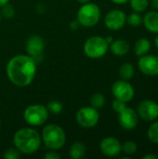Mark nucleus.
Wrapping results in <instances>:
<instances>
[{
	"label": "nucleus",
	"mask_w": 158,
	"mask_h": 159,
	"mask_svg": "<svg viewBox=\"0 0 158 159\" xmlns=\"http://www.w3.org/2000/svg\"><path fill=\"white\" fill-rule=\"evenodd\" d=\"M6 73L10 82L15 86L27 87L35 76L36 63L28 55H17L8 61Z\"/></svg>",
	"instance_id": "obj_1"
},
{
	"label": "nucleus",
	"mask_w": 158,
	"mask_h": 159,
	"mask_svg": "<svg viewBox=\"0 0 158 159\" xmlns=\"http://www.w3.org/2000/svg\"><path fill=\"white\" fill-rule=\"evenodd\" d=\"M42 139L39 133L31 128L20 129L13 137V143L16 149L24 155L35 153L41 145Z\"/></svg>",
	"instance_id": "obj_2"
},
{
	"label": "nucleus",
	"mask_w": 158,
	"mask_h": 159,
	"mask_svg": "<svg viewBox=\"0 0 158 159\" xmlns=\"http://www.w3.org/2000/svg\"><path fill=\"white\" fill-rule=\"evenodd\" d=\"M41 139L48 149L54 151L62 148L66 142L64 130L61 127L55 124L47 125L43 129Z\"/></svg>",
	"instance_id": "obj_3"
},
{
	"label": "nucleus",
	"mask_w": 158,
	"mask_h": 159,
	"mask_svg": "<svg viewBox=\"0 0 158 159\" xmlns=\"http://www.w3.org/2000/svg\"><path fill=\"white\" fill-rule=\"evenodd\" d=\"M101 9L100 7L94 3H86L81 6L77 12V20L80 25L85 27L95 26L101 19Z\"/></svg>",
	"instance_id": "obj_4"
},
{
	"label": "nucleus",
	"mask_w": 158,
	"mask_h": 159,
	"mask_svg": "<svg viewBox=\"0 0 158 159\" xmlns=\"http://www.w3.org/2000/svg\"><path fill=\"white\" fill-rule=\"evenodd\" d=\"M109 49V44L102 36H91L84 44V52L90 59L103 57Z\"/></svg>",
	"instance_id": "obj_5"
},
{
	"label": "nucleus",
	"mask_w": 158,
	"mask_h": 159,
	"mask_svg": "<svg viewBox=\"0 0 158 159\" xmlns=\"http://www.w3.org/2000/svg\"><path fill=\"white\" fill-rule=\"evenodd\" d=\"M23 118L25 122L30 126H41L47 120L48 111L43 104H32L24 110Z\"/></svg>",
	"instance_id": "obj_6"
},
{
	"label": "nucleus",
	"mask_w": 158,
	"mask_h": 159,
	"mask_svg": "<svg viewBox=\"0 0 158 159\" xmlns=\"http://www.w3.org/2000/svg\"><path fill=\"white\" fill-rule=\"evenodd\" d=\"M75 119L81 127L88 129L93 128L98 124L100 115L98 109H95L92 106H85L77 111Z\"/></svg>",
	"instance_id": "obj_7"
},
{
	"label": "nucleus",
	"mask_w": 158,
	"mask_h": 159,
	"mask_svg": "<svg viewBox=\"0 0 158 159\" xmlns=\"http://www.w3.org/2000/svg\"><path fill=\"white\" fill-rule=\"evenodd\" d=\"M45 41L39 35H32L29 37L26 43V51L29 57H31L34 62L40 63L44 59Z\"/></svg>",
	"instance_id": "obj_8"
},
{
	"label": "nucleus",
	"mask_w": 158,
	"mask_h": 159,
	"mask_svg": "<svg viewBox=\"0 0 158 159\" xmlns=\"http://www.w3.org/2000/svg\"><path fill=\"white\" fill-rule=\"evenodd\" d=\"M136 112L139 118L153 122L158 118V103L153 100H143L137 105Z\"/></svg>",
	"instance_id": "obj_9"
},
{
	"label": "nucleus",
	"mask_w": 158,
	"mask_h": 159,
	"mask_svg": "<svg viewBox=\"0 0 158 159\" xmlns=\"http://www.w3.org/2000/svg\"><path fill=\"white\" fill-rule=\"evenodd\" d=\"M112 92L115 99H118L125 102H129L133 100L135 96L134 88L127 80L115 81L112 86Z\"/></svg>",
	"instance_id": "obj_10"
},
{
	"label": "nucleus",
	"mask_w": 158,
	"mask_h": 159,
	"mask_svg": "<svg viewBox=\"0 0 158 159\" xmlns=\"http://www.w3.org/2000/svg\"><path fill=\"white\" fill-rule=\"evenodd\" d=\"M139 58L138 67L143 75L148 76L158 75V56L145 54Z\"/></svg>",
	"instance_id": "obj_11"
},
{
	"label": "nucleus",
	"mask_w": 158,
	"mask_h": 159,
	"mask_svg": "<svg viewBox=\"0 0 158 159\" xmlns=\"http://www.w3.org/2000/svg\"><path fill=\"white\" fill-rule=\"evenodd\" d=\"M127 23V15L120 9H113L109 11L104 18L105 26L112 30L117 31L122 29Z\"/></svg>",
	"instance_id": "obj_12"
},
{
	"label": "nucleus",
	"mask_w": 158,
	"mask_h": 159,
	"mask_svg": "<svg viewBox=\"0 0 158 159\" xmlns=\"http://www.w3.org/2000/svg\"><path fill=\"white\" fill-rule=\"evenodd\" d=\"M118 122L125 130H133L139 123V116L136 110L126 107L118 114Z\"/></svg>",
	"instance_id": "obj_13"
},
{
	"label": "nucleus",
	"mask_w": 158,
	"mask_h": 159,
	"mask_svg": "<svg viewBox=\"0 0 158 159\" xmlns=\"http://www.w3.org/2000/svg\"><path fill=\"white\" fill-rule=\"evenodd\" d=\"M101 152L109 157L118 156L122 151V143L115 137H106L100 143Z\"/></svg>",
	"instance_id": "obj_14"
},
{
	"label": "nucleus",
	"mask_w": 158,
	"mask_h": 159,
	"mask_svg": "<svg viewBox=\"0 0 158 159\" xmlns=\"http://www.w3.org/2000/svg\"><path fill=\"white\" fill-rule=\"evenodd\" d=\"M142 24L150 33L158 34V11H149L142 17Z\"/></svg>",
	"instance_id": "obj_15"
},
{
	"label": "nucleus",
	"mask_w": 158,
	"mask_h": 159,
	"mask_svg": "<svg viewBox=\"0 0 158 159\" xmlns=\"http://www.w3.org/2000/svg\"><path fill=\"white\" fill-rule=\"evenodd\" d=\"M109 48L114 55L121 57L127 55L128 52L129 51V44L127 40L120 38V39L114 40L109 45Z\"/></svg>",
	"instance_id": "obj_16"
},
{
	"label": "nucleus",
	"mask_w": 158,
	"mask_h": 159,
	"mask_svg": "<svg viewBox=\"0 0 158 159\" xmlns=\"http://www.w3.org/2000/svg\"><path fill=\"white\" fill-rule=\"evenodd\" d=\"M150 49H151V42L148 38L142 37L136 41L135 47H134V52L136 56L138 57L143 56L147 54Z\"/></svg>",
	"instance_id": "obj_17"
},
{
	"label": "nucleus",
	"mask_w": 158,
	"mask_h": 159,
	"mask_svg": "<svg viewBox=\"0 0 158 159\" xmlns=\"http://www.w3.org/2000/svg\"><path fill=\"white\" fill-rule=\"evenodd\" d=\"M70 157L73 159H81L83 158L86 155V146L83 143L76 142L72 144L70 147Z\"/></svg>",
	"instance_id": "obj_18"
},
{
	"label": "nucleus",
	"mask_w": 158,
	"mask_h": 159,
	"mask_svg": "<svg viewBox=\"0 0 158 159\" xmlns=\"http://www.w3.org/2000/svg\"><path fill=\"white\" fill-rule=\"evenodd\" d=\"M134 74H135L134 66L129 62L123 63L119 68V75H120L121 79H123V80L129 81V80L132 79V77L134 76Z\"/></svg>",
	"instance_id": "obj_19"
},
{
	"label": "nucleus",
	"mask_w": 158,
	"mask_h": 159,
	"mask_svg": "<svg viewBox=\"0 0 158 159\" xmlns=\"http://www.w3.org/2000/svg\"><path fill=\"white\" fill-rule=\"evenodd\" d=\"M89 102H90V105L93 108H95V109H101V108L103 107V105L105 103V97H104L103 94H102L100 92L94 93L90 97Z\"/></svg>",
	"instance_id": "obj_20"
},
{
	"label": "nucleus",
	"mask_w": 158,
	"mask_h": 159,
	"mask_svg": "<svg viewBox=\"0 0 158 159\" xmlns=\"http://www.w3.org/2000/svg\"><path fill=\"white\" fill-rule=\"evenodd\" d=\"M131 8L135 12L142 13L146 10V8L149 6V0H129Z\"/></svg>",
	"instance_id": "obj_21"
},
{
	"label": "nucleus",
	"mask_w": 158,
	"mask_h": 159,
	"mask_svg": "<svg viewBox=\"0 0 158 159\" xmlns=\"http://www.w3.org/2000/svg\"><path fill=\"white\" fill-rule=\"evenodd\" d=\"M127 23L131 27H139L142 24V16L139 12H133L127 16Z\"/></svg>",
	"instance_id": "obj_22"
},
{
	"label": "nucleus",
	"mask_w": 158,
	"mask_h": 159,
	"mask_svg": "<svg viewBox=\"0 0 158 159\" xmlns=\"http://www.w3.org/2000/svg\"><path fill=\"white\" fill-rule=\"evenodd\" d=\"M147 137L149 141L155 144H158V121L151 124L147 130Z\"/></svg>",
	"instance_id": "obj_23"
},
{
	"label": "nucleus",
	"mask_w": 158,
	"mask_h": 159,
	"mask_svg": "<svg viewBox=\"0 0 158 159\" xmlns=\"http://www.w3.org/2000/svg\"><path fill=\"white\" fill-rule=\"evenodd\" d=\"M138 150V145L134 141H127L122 144V151L127 156L134 155Z\"/></svg>",
	"instance_id": "obj_24"
},
{
	"label": "nucleus",
	"mask_w": 158,
	"mask_h": 159,
	"mask_svg": "<svg viewBox=\"0 0 158 159\" xmlns=\"http://www.w3.org/2000/svg\"><path fill=\"white\" fill-rule=\"evenodd\" d=\"M47 109L48 111V113L54 114V115H58L60 113H61L62 111V104L61 102H60L59 101H51L47 103Z\"/></svg>",
	"instance_id": "obj_25"
},
{
	"label": "nucleus",
	"mask_w": 158,
	"mask_h": 159,
	"mask_svg": "<svg viewBox=\"0 0 158 159\" xmlns=\"http://www.w3.org/2000/svg\"><path fill=\"white\" fill-rule=\"evenodd\" d=\"M1 7H2V10L0 12H1V15H3V17H5L7 19H11L14 17L15 8L13 7L12 5H10L9 3H7L4 6H2Z\"/></svg>",
	"instance_id": "obj_26"
},
{
	"label": "nucleus",
	"mask_w": 158,
	"mask_h": 159,
	"mask_svg": "<svg viewBox=\"0 0 158 159\" xmlns=\"http://www.w3.org/2000/svg\"><path fill=\"white\" fill-rule=\"evenodd\" d=\"M126 103L127 102H125L123 101H120L118 99H115L114 102H113V103H112V108H113V110L115 113L119 114L120 112H122L127 107V104Z\"/></svg>",
	"instance_id": "obj_27"
},
{
	"label": "nucleus",
	"mask_w": 158,
	"mask_h": 159,
	"mask_svg": "<svg viewBox=\"0 0 158 159\" xmlns=\"http://www.w3.org/2000/svg\"><path fill=\"white\" fill-rule=\"evenodd\" d=\"M20 157V153L16 148H9L4 153V158L6 159H19Z\"/></svg>",
	"instance_id": "obj_28"
},
{
	"label": "nucleus",
	"mask_w": 158,
	"mask_h": 159,
	"mask_svg": "<svg viewBox=\"0 0 158 159\" xmlns=\"http://www.w3.org/2000/svg\"><path fill=\"white\" fill-rule=\"evenodd\" d=\"M44 158L45 159H60L61 158V156H60L58 153L54 152V150H52V151L47 152V153L44 156Z\"/></svg>",
	"instance_id": "obj_29"
},
{
	"label": "nucleus",
	"mask_w": 158,
	"mask_h": 159,
	"mask_svg": "<svg viewBox=\"0 0 158 159\" xmlns=\"http://www.w3.org/2000/svg\"><path fill=\"white\" fill-rule=\"evenodd\" d=\"M79 26H80V23H79V21L76 20H72L71 22H70V25H69V27H70V29L71 30H73V31H74V30H77L78 28H79Z\"/></svg>",
	"instance_id": "obj_30"
},
{
	"label": "nucleus",
	"mask_w": 158,
	"mask_h": 159,
	"mask_svg": "<svg viewBox=\"0 0 158 159\" xmlns=\"http://www.w3.org/2000/svg\"><path fill=\"white\" fill-rule=\"evenodd\" d=\"M143 159H158V156L155 154H147L145 156H143Z\"/></svg>",
	"instance_id": "obj_31"
},
{
	"label": "nucleus",
	"mask_w": 158,
	"mask_h": 159,
	"mask_svg": "<svg viewBox=\"0 0 158 159\" xmlns=\"http://www.w3.org/2000/svg\"><path fill=\"white\" fill-rule=\"evenodd\" d=\"M111 1L116 5H124V4H127L129 0H111Z\"/></svg>",
	"instance_id": "obj_32"
},
{
	"label": "nucleus",
	"mask_w": 158,
	"mask_h": 159,
	"mask_svg": "<svg viewBox=\"0 0 158 159\" xmlns=\"http://www.w3.org/2000/svg\"><path fill=\"white\" fill-rule=\"evenodd\" d=\"M151 5L154 8L158 9V0H151Z\"/></svg>",
	"instance_id": "obj_33"
},
{
	"label": "nucleus",
	"mask_w": 158,
	"mask_h": 159,
	"mask_svg": "<svg viewBox=\"0 0 158 159\" xmlns=\"http://www.w3.org/2000/svg\"><path fill=\"white\" fill-rule=\"evenodd\" d=\"M105 40H106V42L110 45V44L114 41V38H113V36H107V37H105Z\"/></svg>",
	"instance_id": "obj_34"
},
{
	"label": "nucleus",
	"mask_w": 158,
	"mask_h": 159,
	"mask_svg": "<svg viewBox=\"0 0 158 159\" xmlns=\"http://www.w3.org/2000/svg\"><path fill=\"white\" fill-rule=\"evenodd\" d=\"M9 1H10V0H0V7L4 6V5L7 4V3H9Z\"/></svg>",
	"instance_id": "obj_35"
},
{
	"label": "nucleus",
	"mask_w": 158,
	"mask_h": 159,
	"mask_svg": "<svg viewBox=\"0 0 158 159\" xmlns=\"http://www.w3.org/2000/svg\"><path fill=\"white\" fill-rule=\"evenodd\" d=\"M76 1H77V2H79L80 4H82V5H83V4L88 3V2H89L90 0H76Z\"/></svg>",
	"instance_id": "obj_36"
},
{
	"label": "nucleus",
	"mask_w": 158,
	"mask_h": 159,
	"mask_svg": "<svg viewBox=\"0 0 158 159\" xmlns=\"http://www.w3.org/2000/svg\"><path fill=\"white\" fill-rule=\"evenodd\" d=\"M155 45H156V48L158 49V34L157 35H156V39H155Z\"/></svg>",
	"instance_id": "obj_37"
},
{
	"label": "nucleus",
	"mask_w": 158,
	"mask_h": 159,
	"mask_svg": "<svg viewBox=\"0 0 158 159\" xmlns=\"http://www.w3.org/2000/svg\"><path fill=\"white\" fill-rule=\"evenodd\" d=\"M0 20H1V12H0Z\"/></svg>",
	"instance_id": "obj_38"
},
{
	"label": "nucleus",
	"mask_w": 158,
	"mask_h": 159,
	"mask_svg": "<svg viewBox=\"0 0 158 159\" xmlns=\"http://www.w3.org/2000/svg\"><path fill=\"white\" fill-rule=\"evenodd\" d=\"M0 127H1V121H0Z\"/></svg>",
	"instance_id": "obj_39"
}]
</instances>
